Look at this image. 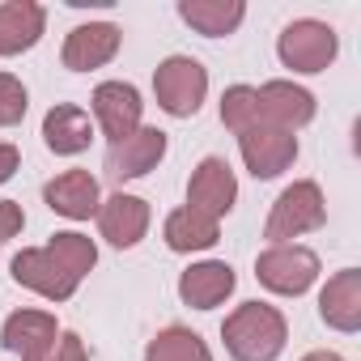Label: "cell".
<instances>
[{"instance_id": "1", "label": "cell", "mask_w": 361, "mask_h": 361, "mask_svg": "<svg viewBox=\"0 0 361 361\" xmlns=\"http://www.w3.org/2000/svg\"><path fill=\"white\" fill-rule=\"evenodd\" d=\"M221 340L234 361H276L289 344V323L268 302H243L226 314Z\"/></svg>"}, {"instance_id": "2", "label": "cell", "mask_w": 361, "mask_h": 361, "mask_svg": "<svg viewBox=\"0 0 361 361\" xmlns=\"http://www.w3.org/2000/svg\"><path fill=\"white\" fill-rule=\"evenodd\" d=\"M327 226V200H323V188L314 183V178H298V183H289L276 200H272V213L264 221V238L272 247L281 243H293L310 230H323Z\"/></svg>"}, {"instance_id": "3", "label": "cell", "mask_w": 361, "mask_h": 361, "mask_svg": "<svg viewBox=\"0 0 361 361\" xmlns=\"http://www.w3.org/2000/svg\"><path fill=\"white\" fill-rule=\"evenodd\" d=\"M336 51H340V35L319 18H298L276 35V60L298 77L327 73L336 64Z\"/></svg>"}, {"instance_id": "4", "label": "cell", "mask_w": 361, "mask_h": 361, "mask_svg": "<svg viewBox=\"0 0 361 361\" xmlns=\"http://www.w3.org/2000/svg\"><path fill=\"white\" fill-rule=\"evenodd\" d=\"M153 98L166 115L192 119L209 98V68L196 56H166L153 68Z\"/></svg>"}, {"instance_id": "5", "label": "cell", "mask_w": 361, "mask_h": 361, "mask_svg": "<svg viewBox=\"0 0 361 361\" xmlns=\"http://www.w3.org/2000/svg\"><path fill=\"white\" fill-rule=\"evenodd\" d=\"M319 272H323L319 255L302 243H281V247H268L255 255V281L281 298H302L319 281Z\"/></svg>"}, {"instance_id": "6", "label": "cell", "mask_w": 361, "mask_h": 361, "mask_svg": "<svg viewBox=\"0 0 361 361\" xmlns=\"http://www.w3.org/2000/svg\"><path fill=\"white\" fill-rule=\"evenodd\" d=\"M238 153H243L247 170L268 183V178H281L298 161V136L259 119V123H251V128L238 132Z\"/></svg>"}, {"instance_id": "7", "label": "cell", "mask_w": 361, "mask_h": 361, "mask_svg": "<svg viewBox=\"0 0 361 361\" xmlns=\"http://www.w3.org/2000/svg\"><path fill=\"white\" fill-rule=\"evenodd\" d=\"M234 204H238V178H234V166H230L226 157H217V153L200 157V166H196L192 178H188V209H196V213L221 221Z\"/></svg>"}, {"instance_id": "8", "label": "cell", "mask_w": 361, "mask_h": 361, "mask_svg": "<svg viewBox=\"0 0 361 361\" xmlns=\"http://www.w3.org/2000/svg\"><path fill=\"white\" fill-rule=\"evenodd\" d=\"M90 111H94V128H102V136L115 145V140H123L140 128L145 98L132 81H102L90 98Z\"/></svg>"}, {"instance_id": "9", "label": "cell", "mask_w": 361, "mask_h": 361, "mask_svg": "<svg viewBox=\"0 0 361 361\" xmlns=\"http://www.w3.org/2000/svg\"><path fill=\"white\" fill-rule=\"evenodd\" d=\"M9 276H13L22 289L39 293V298H47V302H68V298L77 293V285H81L47 247H26V251H18L13 264H9Z\"/></svg>"}, {"instance_id": "10", "label": "cell", "mask_w": 361, "mask_h": 361, "mask_svg": "<svg viewBox=\"0 0 361 361\" xmlns=\"http://www.w3.org/2000/svg\"><path fill=\"white\" fill-rule=\"evenodd\" d=\"M119 43H123V30L115 22H85V26H73L64 47H60V60L68 73H94L102 64H111L119 56Z\"/></svg>"}, {"instance_id": "11", "label": "cell", "mask_w": 361, "mask_h": 361, "mask_svg": "<svg viewBox=\"0 0 361 361\" xmlns=\"http://www.w3.org/2000/svg\"><path fill=\"white\" fill-rule=\"evenodd\" d=\"M166 132L161 128H136L132 136H123V140H115L111 149H106V174L111 178H119V183H128V178H145L149 170H157L161 166V157H166Z\"/></svg>"}, {"instance_id": "12", "label": "cell", "mask_w": 361, "mask_h": 361, "mask_svg": "<svg viewBox=\"0 0 361 361\" xmlns=\"http://www.w3.org/2000/svg\"><path fill=\"white\" fill-rule=\"evenodd\" d=\"M60 331L64 327L47 310H13L5 319V327H0V344H5L9 353H18L22 361H47Z\"/></svg>"}, {"instance_id": "13", "label": "cell", "mask_w": 361, "mask_h": 361, "mask_svg": "<svg viewBox=\"0 0 361 361\" xmlns=\"http://www.w3.org/2000/svg\"><path fill=\"white\" fill-rule=\"evenodd\" d=\"M238 289V272L226 259H200L178 272V298L192 310H217Z\"/></svg>"}, {"instance_id": "14", "label": "cell", "mask_w": 361, "mask_h": 361, "mask_svg": "<svg viewBox=\"0 0 361 361\" xmlns=\"http://www.w3.org/2000/svg\"><path fill=\"white\" fill-rule=\"evenodd\" d=\"M255 98H259V119L264 123H276L285 132L306 128L314 119V111H319L314 94L306 85H298V81H264L255 90Z\"/></svg>"}, {"instance_id": "15", "label": "cell", "mask_w": 361, "mask_h": 361, "mask_svg": "<svg viewBox=\"0 0 361 361\" xmlns=\"http://www.w3.org/2000/svg\"><path fill=\"white\" fill-rule=\"evenodd\" d=\"M149 221H153V213H149V204H145L140 196L115 192V196H106V200L98 204V234H102L111 247H119V251L136 247V243L149 234Z\"/></svg>"}, {"instance_id": "16", "label": "cell", "mask_w": 361, "mask_h": 361, "mask_svg": "<svg viewBox=\"0 0 361 361\" xmlns=\"http://www.w3.org/2000/svg\"><path fill=\"white\" fill-rule=\"evenodd\" d=\"M319 319L331 331H361V268H340L319 289Z\"/></svg>"}, {"instance_id": "17", "label": "cell", "mask_w": 361, "mask_h": 361, "mask_svg": "<svg viewBox=\"0 0 361 361\" xmlns=\"http://www.w3.org/2000/svg\"><path fill=\"white\" fill-rule=\"evenodd\" d=\"M43 200H47L51 213H60L68 221H90V217H98L102 188H98V178L90 170H64L43 188Z\"/></svg>"}, {"instance_id": "18", "label": "cell", "mask_w": 361, "mask_h": 361, "mask_svg": "<svg viewBox=\"0 0 361 361\" xmlns=\"http://www.w3.org/2000/svg\"><path fill=\"white\" fill-rule=\"evenodd\" d=\"M94 140V119L90 111L73 106V102H56L47 115H43V145L56 153V157H77L85 153Z\"/></svg>"}, {"instance_id": "19", "label": "cell", "mask_w": 361, "mask_h": 361, "mask_svg": "<svg viewBox=\"0 0 361 361\" xmlns=\"http://www.w3.org/2000/svg\"><path fill=\"white\" fill-rule=\"evenodd\" d=\"M47 30V9L35 0H5L0 5V56L30 51Z\"/></svg>"}, {"instance_id": "20", "label": "cell", "mask_w": 361, "mask_h": 361, "mask_svg": "<svg viewBox=\"0 0 361 361\" xmlns=\"http://www.w3.org/2000/svg\"><path fill=\"white\" fill-rule=\"evenodd\" d=\"M161 238H166V247H170L174 255L209 251V247L221 243V221H213V217H204V213H196V209L183 204V209H174V213L166 217Z\"/></svg>"}, {"instance_id": "21", "label": "cell", "mask_w": 361, "mask_h": 361, "mask_svg": "<svg viewBox=\"0 0 361 361\" xmlns=\"http://www.w3.org/2000/svg\"><path fill=\"white\" fill-rule=\"evenodd\" d=\"M178 18L204 39H226L243 26L247 5L243 0H178Z\"/></svg>"}, {"instance_id": "22", "label": "cell", "mask_w": 361, "mask_h": 361, "mask_svg": "<svg viewBox=\"0 0 361 361\" xmlns=\"http://www.w3.org/2000/svg\"><path fill=\"white\" fill-rule=\"evenodd\" d=\"M145 361H213V353H209V344L200 340V331L170 323V327H161V331L145 344Z\"/></svg>"}, {"instance_id": "23", "label": "cell", "mask_w": 361, "mask_h": 361, "mask_svg": "<svg viewBox=\"0 0 361 361\" xmlns=\"http://www.w3.org/2000/svg\"><path fill=\"white\" fill-rule=\"evenodd\" d=\"M47 251L81 281L85 272H94V264H98V247H94V238L90 234H81V230H60V234H51L47 238Z\"/></svg>"}, {"instance_id": "24", "label": "cell", "mask_w": 361, "mask_h": 361, "mask_svg": "<svg viewBox=\"0 0 361 361\" xmlns=\"http://www.w3.org/2000/svg\"><path fill=\"white\" fill-rule=\"evenodd\" d=\"M221 123L238 136L243 128L259 123V98H255V85H230L221 94Z\"/></svg>"}, {"instance_id": "25", "label": "cell", "mask_w": 361, "mask_h": 361, "mask_svg": "<svg viewBox=\"0 0 361 361\" xmlns=\"http://www.w3.org/2000/svg\"><path fill=\"white\" fill-rule=\"evenodd\" d=\"M30 111V94L13 73H0V128H18Z\"/></svg>"}, {"instance_id": "26", "label": "cell", "mask_w": 361, "mask_h": 361, "mask_svg": "<svg viewBox=\"0 0 361 361\" xmlns=\"http://www.w3.org/2000/svg\"><path fill=\"white\" fill-rule=\"evenodd\" d=\"M47 361H90V348H85V340L77 331H60Z\"/></svg>"}, {"instance_id": "27", "label": "cell", "mask_w": 361, "mask_h": 361, "mask_svg": "<svg viewBox=\"0 0 361 361\" xmlns=\"http://www.w3.org/2000/svg\"><path fill=\"white\" fill-rule=\"evenodd\" d=\"M26 230V213L18 200H0V247H5L9 238H18Z\"/></svg>"}, {"instance_id": "28", "label": "cell", "mask_w": 361, "mask_h": 361, "mask_svg": "<svg viewBox=\"0 0 361 361\" xmlns=\"http://www.w3.org/2000/svg\"><path fill=\"white\" fill-rule=\"evenodd\" d=\"M18 170H22V149L9 145V140H0V188H5Z\"/></svg>"}, {"instance_id": "29", "label": "cell", "mask_w": 361, "mask_h": 361, "mask_svg": "<svg viewBox=\"0 0 361 361\" xmlns=\"http://www.w3.org/2000/svg\"><path fill=\"white\" fill-rule=\"evenodd\" d=\"M302 361H344V357H340L336 348H314V353H306Z\"/></svg>"}]
</instances>
